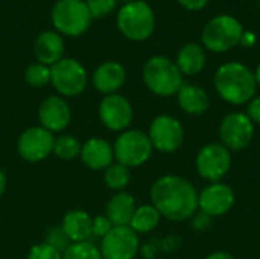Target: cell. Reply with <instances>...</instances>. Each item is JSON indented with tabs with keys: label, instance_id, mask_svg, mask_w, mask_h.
<instances>
[{
	"label": "cell",
	"instance_id": "obj_9",
	"mask_svg": "<svg viewBox=\"0 0 260 259\" xmlns=\"http://www.w3.org/2000/svg\"><path fill=\"white\" fill-rule=\"evenodd\" d=\"M139 235L129 226H114L101 241L102 259H134L139 253Z\"/></svg>",
	"mask_w": 260,
	"mask_h": 259
},
{
	"label": "cell",
	"instance_id": "obj_12",
	"mask_svg": "<svg viewBox=\"0 0 260 259\" xmlns=\"http://www.w3.org/2000/svg\"><path fill=\"white\" fill-rule=\"evenodd\" d=\"M55 137L53 133L43 127H30L18 137V154L30 163L41 162L53 153Z\"/></svg>",
	"mask_w": 260,
	"mask_h": 259
},
{
	"label": "cell",
	"instance_id": "obj_28",
	"mask_svg": "<svg viewBox=\"0 0 260 259\" xmlns=\"http://www.w3.org/2000/svg\"><path fill=\"white\" fill-rule=\"evenodd\" d=\"M24 79L32 87H44L50 82V67L41 63H34L24 70Z\"/></svg>",
	"mask_w": 260,
	"mask_h": 259
},
{
	"label": "cell",
	"instance_id": "obj_35",
	"mask_svg": "<svg viewBox=\"0 0 260 259\" xmlns=\"http://www.w3.org/2000/svg\"><path fill=\"white\" fill-rule=\"evenodd\" d=\"M241 43L245 44V46H253V43H254V35H253L251 32H250V34H248V32H244Z\"/></svg>",
	"mask_w": 260,
	"mask_h": 259
},
{
	"label": "cell",
	"instance_id": "obj_4",
	"mask_svg": "<svg viewBox=\"0 0 260 259\" xmlns=\"http://www.w3.org/2000/svg\"><path fill=\"white\" fill-rule=\"evenodd\" d=\"M146 87L158 96L177 95L183 85V73L174 61L166 56H152L143 66Z\"/></svg>",
	"mask_w": 260,
	"mask_h": 259
},
{
	"label": "cell",
	"instance_id": "obj_14",
	"mask_svg": "<svg viewBox=\"0 0 260 259\" xmlns=\"http://www.w3.org/2000/svg\"><path fill=\"white\" fill-rule=\"evenodd\" d=\"M99 118L102 124L113 131H123L134 118L129 101L122 95H107L99 104Z\"/></svg>",
	"mask_w": 260,
	"mask_h": 259
},
{
	"label": "cell",
	"instance_id": "obj_11",
	"mask_svg": "<svg viewBox=\"0 0 260 259\" xmlns=\"http://www.w3.org/2000/svg\"><path fill=\"white\" fill-rule=\"evenodd\" d=\"M148 136L152 148L161 153H174L184 140V130L178 119L163 114L152 121Z\"/></svg>",
	"mask_w": 260,
	"mask_h": 259
},
{
	"label": "cell",
	"instance_id": "obj_32",
	"mask_svg": "<svg viewBox=\"0 0 260 259\" xmlns=\"http://www.w3.org/2000/svg\"><path fill=\"white\" fill-rule=\"evenodd\" d=\"M113 227H114V226H113L111 221L107 218V215H101V217L93 218V235H94V237L104 238Z\"/></svg>",
	"mask_w": 260,
	"mask_h": 259
},
{
	"label": "cell",
	"instance_id": "obj_39",
	"mask_svg": "<svg viewBox=\"0 0 260 259\" xmlns=\"http://www.w3.org/2000/svg\"><path fill=\"white\" fill-rule=\"evenodd\" d=\"M117 2V0H116ZM120 2H126V3H129V2H133V0H120Z\"/></svg>",
	"mask_w": 260,
	"mask_h": 259
},
{
	"label": "cell",
	"instance_id": "obj_18",
	"mask_svg": "<svg viewBox=\"0 0 260 259\" xmlns=\"http://www.w3.org/2000/svg\"><path fill=\"white\" fill-rule=\"evenodd\" d=\"M126 73L122 64L107 61L101 64L93 73V85L104 95H114L125 82Z\"/></svg>",
	"mask_w": 260,
	"mask_h": 259
},
{
	"label": "cell",
	"instance_id": "obj_37",
	"mask_svg": "<svg viewBox=\"0 0 260 259\" xmlns=\"http://www.w3.org/2000/svg\"><path fill=\"white\" fill-rule=\"evenodd\" d=\"M5 189H6V176H5V172L0 169V198H2V195H3V192H5Z\"/></svg>",
	"mask_w": 260,
	"mask_h": 259
},
{
	"label": "cell",
	"instance_id": "obj_33",
	"mask_svg": "<svg viewBox=\"0 0 260 259\" xmlns=\"http://www.w3.org/2000/svg\"><path fill=\"white\" fill-rule=\"evenodd\" d=\"M253 122H257L260 124V96L254 98L250 101V105H248V114H247Z\"/></svg>",
	"mask_w": 260,
	"mask_h": 259
},
{
	"label": "cell",
	"instance_id": "obj_23",
	"mask_svg": "<svg viewBox=\"0 0 260 259\" xmlns=\"http://www.w3.org/2000/svg\"><path fill=\"white\" fill-rule=\"evenodd\" d=\"M175 64L183 75H197L206 66V52L200 44L189 43L180 49Z\"/></svg>",
	"mask_w": 260,
	"mask_h": 259
},
{
	"label": "cell",
	"instance_id": "obj_38",
	"mask_svg": "<svg viewBox=\"0 0 260 259\" xmlns=\"http://www.w3.org/2000/svg\"><path fill=\"white\" fill-rule=\"evenodd\" d=\"M254 78H256V84L260 85V64L259 67H257V70H256V73H254Z\"/></svg>",
	"mask_w": 260,
	"mask_h": 259
},
{
	"label": "cell",
	"instance_id": "obj_26",
	"mask_svg": "<svg viewBox=\"0 0 260 259\" xmlns=\"http://www.w3.org/2000/svg\"><path fill=\"white\" fill-rule=\"evenodd\" d=\"M81 143L72 134H61L55 137L53 153L62 160H72L81 154Z\"/></svg>",
	"mask_w": 260,
	"mask_h": 259
},
{
	"label": "cell",
	"instance_id": "obj_3",
	"mask_svg": "<svg viewBox=\"0 0 260 259\" xmlns=\"http://www.w3.org/2000/svg\"><path fill=\"white\" fill-rule=\"evenodd\" d=\"M119 31L133 41L149 38L155 29V15L152 8L143 0L125 3L117 12Z\"/></svg>",
	"mask_w": 260,
	"mask_h": 259
},
{
	"label": "cell",
	"instance_id": "obj_5",
	"mask_svg": "<svg viewBox=\"0 0 260 259\" xmlns=\"http://www.w3.org/2000/svg\"><path fill=\"white\" fill-rule=\"evenodd\" d=\"M244 27L233 15H216L203 29V44L212 52H227L241 44Z\"/></svg>",
	"mask_w": 260,
	"mask_h": 259
},
{
	"label": "cell",
	"instance_id": "obj_27",
	"mask_svg": "<svg viewBox=\"0 0 260 259\" xmlns=\"http://www.w3.org/2000/svg\"><path fill=\"white\" fill-rule=\"evenodd\" d=\"M62 259H102L101 250L90 241L73 243L64 253Z\"/></svg>",
	"mask_w": 260,
	"mask_h": 259
},
{
	"label": "cell",
	"instance_id": "obj_24",
	"mask_svg": "<svg viewBox=\"0 0 260 259\" xmlns=\"http://www.w3.org/2000/svg\"><path fill=\"white\" fill-rule=\"evenodd\" d=\"M160 218H161L160 212L152 205H143L136 209V212L131 218L129 227L136 234H148L158 226Z\"/></svg>",
	"mask_w": 260,
	"mask_h": 259
},
{
	"label": "cell",
	"instance_id": "obj_8",
	"mask_svg": "<svg viewBox=\"0 0 260 259\" xmlns=\"http://www.w3.org/2000/svg\"><path fill=\"white\" fill-rule=\"evenodd\" d=\"M50 82L62 96H78L87 85V72L79 61L62 58L50 67Z\"/></svg>",
	"mask_w": 260,
	"mask_h": 259
},
{
	"label": "cell",
	"instance_id": "obj_25",
	"mask_svg": "<svg viewBox=\"0 0 260 259\" xmlns=\"http://www.w3.org/2000/svg\"><path fill=\"white\" fill-rule=\"evenodd\" d=\"M104 180H105V185H107L110 189L122 191L123 188L128 186V183H129V180H131L129 168L125 166V165H122V163H113V165H110V166L105 169Z\"/></svg>",
	"mask_w": 260,
	"mask_h": 259
},
{
	"label": "cell",
	"instance_id": "obj_19",
	"mask_svg": "<svg viewBox=\"0 0 260 259\" xmlns=\"http://www.w3.org/2000/svg\"><path fill=\"white\" fill-rule=\"evenodd\" d=\"M34 52H35V56H37L38 63L52 67L59 60H62V55H64L62 37L58 32H53V31L41 32L35 40Z\"/></svg>",
	"mask_w": 260,
	"mask_h": 259
},
{
	"label": "cell",
	"instance_id": "obj_22",
	"mask_svg": "<svg viewBox=\"0 0 260 259\" xmlns=\"http://www.w3.org/2000/svg\"><path fill=\"white\" fill-rule=\"evenodd\" d=\"M178 104L187 114H203L210 104L204 89L193 84H183L178 90Z\"/></svg>",
	"mask_w": 260,
	"mask_h": 259
},
{
	"label": "cell",
	"instance_id": "obj_1",
	"mask_svg": "<svg viewBox=\"0 0 260 259\" xmlns=\"http://www.w3.org/2000/svg\"><path fill=\"white\" fill-rule=\"evenodd\" d=\"M152 206L171 221H184L198 209V192L190 182L178 176L160 177L151 188Z\"/></svg>",
	"mask_w": 260,
	"mask_h": 259
},
{
	"label": "cell",
	"instance_id": "obj_10",
	"mask_svg": "<svg viewBox=\"0 0 260 259\" xmlns=\"http://www.w3.org/2000/svg\"><path fill=\"white\" fill-rule=\"evenodd\" d=\"M232 156L222 143H209L197 156V171L212 183H218L230 169Z\"/></svg>",
	"mask_w": 260,
	"mask_h": 259
},
{
	"label": "cell",
	"instance_id": "obj_2",
	"mask_svg": "<svg viewBox=\"0 0 260 259\" xmlns=\"http://www.w3.org/2000/svg\"><path fill=\"white\" fill-rule=\"evenodd\" d=\"M215 89L224 101L233 105H242L253 99L257 84L254 73L247 66L225 63L215 75Z\"/></svg>",
	"mask_w": 260,
	"mask_h": 259
},
{
	"label": "cell",
	"instance_id": "obj_34",
	"mask_svg": "<svg viewBox=\"0 0 260 259\" xmlns=\"http://www.w3.org/2000/svg\"><path fill=\"white\" fill-rule=\"evenodd\" d=\"M177 2L189 11H200L206 8L209 3V0H177Z\"/></svg>",
	"mask_w": 260,
	"mask_h": 259
},
{
	"label": "cell",
	"instance_id": "obj_29",
	"mask_svg": "<svg viewBox=\"0 0 260 259\" xmlns=\"http://www.w3.org/2000/svg\"><path fill=\"white\" fill-rule=\"evenodd\" d=\"M46 243L49 246H52L53 249H56L58 252L64 253L73 243L69 240V237L64 234V231L61 227H53L47 232V237H46Z\"/></svg>",
	"mask_w": 260,
	"mask_h": 259
},
{
	"label": "cell",
	"instance_id": "obj_36",
	"mask_svg": "<svg viewBox=\"0 0 260 259\" xmlns=\"http://www.w3.org/2000/svg\"><path fill=\"white\" fill-rule=\"evenodd\" d=\"M206 259H235L230 253H225V252H216V253H212L209 255Z\"/></svg>",
	"mask_w": 260,
	"mask_h": 259
},
{
	"label": "cell",
	"instance_id": "obj_13",
	"mask_svg": "<svg viewBox=\"0 0 260 259\" xmlns=\"http://www.w3.org/2000/svg\"><path fill=\"white\" fill-rule=\"evenodd\" d=\"M254 134L253 121L244 113H232L224 118L219 136L222 145L229 150H244L250 145Z\"/></svg>",
	"mask_w": 260,
	"mask_h": 259
},
{
	"label": "cell",
	"instance_id": "obj_21",
	"mask_svg": "<svg viewBox=\"0 0 260 259\" xmlns=\"http://www.w3.org/2000/svg\"><path fill=\"white\" fill-rule=\"evenodd\" d=\"M136 209L134 197L126 192H119L107 205V218L113 226H129Z\"/></svg>",
	"mask_w": 260,
	"mask_h": 259
},
{
	"label": "cell",
	"instance_id": "obj_7",
	"mask_svg": "<svg viewBox=\"0 0 260 259\" xmlns=\"http://www.w3.org/2000/svg\"><path fill=\"white\" fill-rule=\"evenodd\" d=\"M152 150L149 136L139 130L123 131L113 145L114 159L117 163L128 168H136L146 163L152 154Z\"/></svg>",
	"mask_w": 260,
	"mask_h": 259
},
{
	"label": "cell",
	"instance_id": "obj_31",
	"mask_svg": "<svg viewBox=\"0 0 260 259\" xmlns=\"http://www.w3.org/2000/svg\"><path fill=\"white\" fill-rule=\"evenodd\" d=\"M27 259H62V253L49 246L47 243H41L30 249Z\"/></svg>",
	"mask_w": 260,
	"mask_h": 259
},
{
	"label": "cell",
	"instance_id": "obj_17",
	"mask_svg": "<svg viewBox=\"0 0 260 259\" xmlns=\"http://www.w3.org/2000/svg\"><path fill=\"white\" fill-rule=\"evenodd\" d=\"M81 159L82 162L94 171L99 169H107L110 165H113L114 160V151L113 147L99 137H91L88 139L82 147H81Z\"/></svg>",
	"mask_w": 260,
	"mask_h": 259
},
{
	"label": "cell",
	"instance_id": "obj_16",
	"mask_svg": "<svg viewBox=\"0 0 260 259\" xmlns=\"http://www.w3.org/2000/svg\"><path fill=\"white\" fill-rule=\"evenodd\" d=\"M38 119L43 128L49 130L50 133H58L69 127L72 121V111L69 104L61 96H50L41 102Z\"/></svg>",
	"mask_w": 260,
	"mask_h": 259
},
{
	"label": "cell",
	"instance_id": "obj_20",
	"mask_svg": "<svg viewBox=\"0 0 260 259\" xmlns=\"http://www.w3.org/2000/svg\"><path fill=\"white\" fill-rule=\"evenodd\" d=\"M61 229L72 243L88 241V238L93 235V218L87 212L75 209L66 214Z\"/></svg>",
	"mask_w": 260,
	"mask_h": 259
},
{
	"label": "cell",
	"instance_id": "obj_30",
	"mask_svg": "<svg viewBox=\"0 0 260 259\" xmlns=\"http://www.w3.org/2000/svg\"><path fill=\"white\" fill-rule=\"evenodd\" d=\"M85 5L91 14V18H101L114 9L116 0H85Z\"/></svg>",
	"mask_w": 260,
	"mask_h": 259
},
{
	"label": "cell",
	"instance_id": "obj_6",
	"mask_svg": "<svg viewBox=\"0 0 260 259\" xmlns=\"http://www.w3.org/2000/svg\"><path fill=\"white\" fill-rule=\"evenodd\" d=\"M91 14L84 0H58L52 8L55 29L69 37H79L90 27Z\"/></svg>",
	"mask_w": 260,
	"mask_h": 259
},
{
	"label": "cell",
	"instance_id": "obj_15",
	"mask_svg": "<svg viewBox=\"0 0 260 259\" xmlns=\"http://www.w3.org/2000/svg\"><path fill=\"white\" fill-rule=\"evenodd\" d=\"M235 192L224 183H212L198 194V208L207 217H219L232 209Z\"/></svg>",
	"mask_w": 260,
	"mask_h": 259
}]
</instances>
